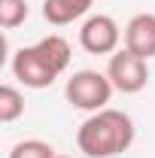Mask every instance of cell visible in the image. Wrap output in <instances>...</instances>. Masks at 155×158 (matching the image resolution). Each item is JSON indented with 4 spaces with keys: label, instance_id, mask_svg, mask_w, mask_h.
<instances>
[{
    "label": "cell",
    "instance_id": "30bf717a",
    "mask_svg": "<svg viewBox=\"0 0 155 158\" xmlns=\"http://www.w3.org/2000/svg\"><path fill=\"white\" fill-rule=\"evenodd\" d=\"M58 152L46 140H21L9 149V158H55Z\"/></svg>",
    "mask_w": 155,
    "mask_h": 158
},
{
    "label": "cell",
    "instance_id": "7a4b0ae2",
    "mask_svg": "<svg viewBox=\"0 0 155 158\" xmlns=\"http://www.w3.org/2000/svg\"><path fill=\"white\" fill-rule=\"evenodd\" d=\"M134 143V122L122 110H97L79 125L76 146L88 158H113L128 152Z\"/></svg>",
    "mask_w": 155,
    "mask_h": 158
},
{
    "label": "cell",
    "instance_id": "ba28073f",
    "mask_svg": "<svg viewBox=\"0 0 155 158\" xmlns=\"http://www.w3.org/2000/svg\"><path fill=\"white\" fill-rule=\"evenodd\" d=\"M24 116V94L15 85H0V122L9 125Z\"/></svg>",
    "mask_w": 155,
    "mask_h": 158
},
{
    "label": "cell",
    "instance_id": "277c9868",
    "mask_svg": "<svg viewBox=\"0 0 155 158\" xmlns=\"http://www.w3.org/2000/svg\"><path fill=\"white\" fill-rule=\"evenodd\" d=\"M107 76H110V82H113L116 91H122V94H137L149 82V61L134 55V52H128V49H119V52L110 55Z\"/></svg>",
    "mask_w": 155,
    "mask_h": 158
},
{
    "label": "cell",
    "instance_id": "52a82bcc",
    "mask_svg": "<svg viewBox=\"0 0 155 158\" xmlns=\"http://www.w3.org/2000/svg\"><path fill=\"white\" fill-rule=\"evenodd\" d=\"M91 6L94 0H43V19L55 27H64V24L79 21Z\"/></svg>",
    "mask_w": 155,
    "mask_h": 158
},
{
    "label": "cell",
    "instance_id": "6da1fadb",
    "mask_svg": "<svg viewBox=\"0 0 155 158\" xmlns=\"http://www.w3.org/2000/svg\"><path fill=\"white\" fill-rule=\"evenodd\" d=\"M70 43L61 34H49L34 46H21L12 55V76L19 79L24 88H49L55 79L70 67Z\"/></svg>",
    "mask_w": 155,
    "mask_h": 158
},
{
    "label": "cell",
    "instance_id": "3957f363",
    "mask_svg": "<svg viewBox=\"0 0 155 158\" xmlns=\"http://www.w3.org/2000/svg\"><path fill=\"white\" fill-rule=\"evenodd\" d=\"M113 82L107 73L100 70H76L73 76L67 79L64 85V98L70 106L85 110V113H97V110H107V103L113 98Z\"/></svg>",
    "mask_w": 155,
    "mask_h": 158
},
{
    "label": "cell",
    "instance_id": "8fae6325",
    "mask_svg": "<svg viewBox=\"0 0 155 158\" xmlns=\"http://www.w3.org/2000/svg\"><path fill=\"white\" fill-rule=\"evenodd\" d=\"M55 158H70V155H55Z\"/></svg>",
    "mask_w": 155,
    "mask_h": 158
},
{
    "label": "cell",
    "instance_id": "9c48e42d",
    "mask_svg": "<svg viewBox=\"0 0 155 158\" xmlns=\"http://www.w3.org/2000/svg\"><path fill=\"white\" fill-rule=\"evenodd\" d=\"M31 15L27 0H0V27L3 31H15L19 24H24Z\"/></svg>",
    "mask_w": 155,
    "mask_h": 158
},
{
    "label": "cell",
    "instance_id": "8992f818",
    "mask_svg": "<svg viewBox=\"0 0 155 158\" xmlns=\"http://www.w3.org/2000/svg\"><path fill=\"white\" fill-rule=\"evenodd\" d=\"M125 49L140 58H155V12H137L125 24Z\"/></svg>",
    "mask_w": 155,
    "mask_h": 158
},
{
    "label": "cell",
    "instance_id": "5b68a950",
    "mask_svg": "<svg viewBox=\"0 0 155 158\" xmlns=\"http://www.w3.org/2000/svg\"><path fill=\"white\" fill-rule=\"evenodd\" d=\"M119 43H122V27L113 15H103V12L88 15L79 27V46L88 55H113L119 52Z\"/></svg>",
    "mask_w": 155,
    "mask_h": 158
}]
</instances>
